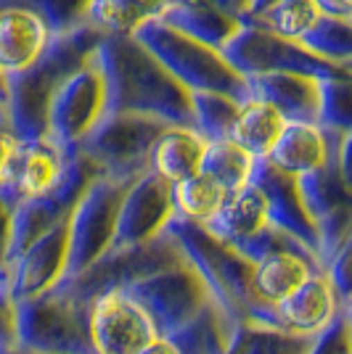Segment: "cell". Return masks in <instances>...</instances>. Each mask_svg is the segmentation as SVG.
<instances>
[{"mask_svg":"<svg viewBox=\"0 0 352 354\" xmlns=\"http://www.w3.org/2000/svg\"><path fill=\"white\" fill-rule=\"evenodd\" d=\"M93 59L106 88V114H132L157 119L167 127H191V93L132 35H103Z\"/></svg>","mask_w":352,"mask_h":354,"instance_id":"obj_1","label":"cell"},{"mask_svg":"<svg viewBox=\"0 0 352 354\" xmlns=\"http://www.w3.org/2000/svg\"><path fill=\"white\" fill-rule=\"evenodd\" d=\"M103 32L98 27H80L72 35L53 37L40 61L19 77L8 80L6 93V117L8 130L21 143L45 140L48 135V104L53 93L69 80L77 69H82L98 50Z\"/></svg>","mask_w":352,"mask_h":354,"instance_id":"obj_2","label":"cell"},{"mask_svg":"<svg viewBox=\"0 0 352 354\" xmlns=\"http://www.w3.org/2000/svg\"><path fill=\"white\" fill-rule=\"evenodd\" d=\"M167 233L177 241L186 259L206 283L212 301L231 323L252 320L270 325V310H263L252 296V262L212 238L204 227L173 220Z\"/></svg>","mask_w":352,"mask_h":354,"instance_id":"obj_3","label":"cell"},{"mask_svg":"<svg viewBox=\"0 0 352 354\" xmlns=\"http://www.w3.org/2000/svg\"><path fill=\"white\" fill-rule=\"evenodd\" d=\"M132 37L188 93H220L238 104L247 101V82L228 66L220 50L170 30L159 19L141 24Z\"/></svg>","mask_w":352,"mask_h":354,"instance_id":"obj_4","label":"cell"},{"mask_svg":"<svg viewBox=\"0 0 352 354\" xmlns=\"http://www.w3.org/2000/svg\"><path fill=\"white\" fill-rule=\"evenodd\" d=\"M16 352L21 354H93L88 307L59 286L35 299L16 301Z\"/></svg>","mask_w":352,"mask_h":354,"instance_id":"obj_5","label":"cell"},{"mask_svg":"<svg viewBox=\"0 0 352 354\" xmlns=\"http://www.w3.org/2000/svg\"><path fill=\"white\" fill-rule=\"evenodd\" d=\"M161 124L157 119L132 117V114H106L93 127V133L77 146L101 175L114 180H138L148 172L151 148L159 140Z\"/></svg>","mask_w":352,"mask_h":354,"instance_id":"obj_6","label":"cell"},{"mask_svg":"<svg viewBox=\"0 0 352 354\" xmlns=\"http://www.w3.org/2000/svg\"><path fill=\"white\" fill-rule=\"evenodd\" d=\"M220 53L241 80L265 77V74H305L315 80H328L339 74H350L347 69L315 59L299 43L279 37L252 21H241L238 32Z\"/></svg>","mask_w":352,"mask_h":354,"instance_id":"obj_7","label":"cell"},{"mask_svg":"<svg viewBox=\"0 0 352 354\" xmlns=\"http://www.w3.org/2000/svg\"><path fill=\"white\" fill-rule=\"evenodd\" d=\"M186 259L183 249L177 246V241L167 230L159 238L130 246V249L106 251L98 262H93L88 270H82L80 275L64 278L56 286L64 288L74 301H80L82 307H88L98 294L109 288H125L130 283L141 281L146 275H154L164 267L180 265Z\"/></svg>","mask_w":352,"mask_h":354,"instance_id":"obj_8","label":"cell"},{"mask_svg":"<svg viewBox=\"0 0 352 354\" xmlns=\"http://www.w3.org/2000/svg\"><path fill=\"white\" fill-rule=\"evenodd\" d=\"M125 291L151 317L157 336H170L183 330L212 304L206 283L188 259L130 283L125 286Z\"/></svg>","mask_w":352,"mask_h":354,"instance_id":"obj_9","label":"cell"},{"mask_svg":"<svg viewBox=\"0 0 352 354\" xmlns=\"http://www.w3.org/2000/svg\"><path fill=\"white\" fill-rule=\"evenodd\" d=\"M127 185H130L127 180L98 175L80 196V201L69 214V254H67L64 278L80 275L112 249L119 204Z\"/></svg>","mask_w":352,"mask_h":354,"instance_id":"obj_10","label":"cell"},{"mask_svg":"<svg viewBox=\"0 0 352 354\" xmlns=\"http://www.w3.org/2000/svg\"><path fill=\"white\" fill-rule=\"evenodd\" d=\"M106 117V88L96 59L64 80L48 104V135L53 146L72 153Z\"/></svg>","mask_w":352,"mask_h":354,"instance_id":"obj_11","label":"cell"},{"mask_svg":"<svg viewBox=\"0 0 352 354\" xmlns=\"http://www.w3.org/2000/svg\"><path fill=\"white\" fill-rule=\"evenodd\" d=\"M101 172L80 151L67 153V169H64V177H61L59 185L48 196H43V198L21 201V204L14 207V214H11V241H8V265L27 246H32L43 233H48L51 227H56L59 222L69 220L74 204L80 201V196L85 193V188Z\"/></svg>","mask_w":352,"mask_h":354,"instance_id":"obj_12","label":"cell"},{"mask_svg":"<svg viewBox=\"0 0 352 354\" xmlns=\"http://www.w3.org/2000/svg\"><path fill=\"white\" fill-rule=\"evenodd\" d=\"M157 328L125 288H109L88 304V341L93 354H141Z\"/></svg>","mask_w":352,"mask_h":354,"instance_id":"obj_13","label":"cell"},{"mask_svg":"<svg viewBox=\"0 0 352 354\" xmlns=\"http://www.w3.org/2000/svg\"><path fill=\"white\" fill-rule=\"evenodd\" d=\"M170 222H173L170 183H164L154 172H143L138 180H132L122 196L117 230H114V241H112L109 251L148 243V241L159 238Z\"/></svg>","mask_w":352,"mask_h":354,"instance_id":"obj_14","label":"cell"},{"mask_svg":"<svg viewBox=\"0 0 352 354\" xmlns=\"http://www.w3.org/2000/svg\"><path fill=\"white\" fill-rule=\"evenodd\" d=\"M69 220L59 222L8 265V294L14 301L35 299L51 291L67 275Z\"/></svg>","mask_w":352,"mask_h":354,"instance_id":"obj_15","label":"cell"},{"mask_svg":"<svg viewBox=\"0 0 352 354\" xmlns=\"http://www.w3.org/2000/svg\"><path fill=\"white\" fill-rule=\"evenodd\" d=\"M249 183L257 185L263 193L265 207H267V222L276 230L294 238L299 246H305L318 262V233H315V225H313L308 209L299 198L297 180L279 172L273 164L263 159V162L254 164Z\"/></svg>","mask_w":352,"mask_h":354,"instance_id":"obj_16","label":"cell"},{"mask_svg":"<svg viewBox=\"0 0 352 354\" xmlns=\"http://www.w3.org/2000/svg\"><path fill=\"white\" fill-rule=\"evenodd\" d=\"M51 43L45 21L32 8L16 0L0 6V74L6 80L32 69Z\"/></svg>","mask_w":352,"mask_h":354,"instance_id":"obj_17","label":"cell"},{"mask_svg":"<svg viewBox=\"0 0 352 354\" xmlns=\"http://www.w3.org/2000/svg\"><path fill=\"white\" fill-rule=\"evenodd\" d=\"M350 304L339 299L326 272H315L305 286L270 310V325L297 336H318Z\"/></svg>","mask_w":352,"mask_h":354,"instance_id":"obj_18","label":"cell"},{"mask_svg":"<svg viewBox=\"0 0 352 354\" xmlns=\"http://www.w3.org/2000/svg\"><path fill=\"white\" fill-rule=\"evenodd\" d=\"M323 272L315 257L302 246L267 251L257 262H252V296L263 310H273L283 299Z\"/></svg>","mask_w":352,"mask_h":354,"instance_id":"obj_19","label":"cell"},{"mask_svg":"<svg viewBox=\"0 0 352 354\" xmlns=\"http://www.w3.org/2000/svg\"><path fill=\"white\" fill-rule=\"evenodd\" d=\"M64 169H67V153L59 151L51 140L21 143L11 180L0 193L14 207L21 201L43 198L61 183Z\"/></svg>","mask_w":352,"mask_h":354,"instance_id":"obj_20","label":"cell"},{"mask_svg":"<svg viewBox=\"0 0 352 354\" xmlns=\"http://www.w3.org/2000/svg\"><path fill=\"white\" fill-rule=\"evenodd\" d=\"M247 82V98L273 106L286 122L318 124L321 111V80L305 74H265Z\"/></svg>","mask_w":352,"mask_h":354,"instance_id":"obj_21","label":"cell"},{"mask_svg":"<svg viewBox=\"0 0 352 354\" xmlns=\"http://www.w3.org/2000/svg\"><path fill=\"white\" fill-rule=\"evenodd\" d=\"M328 156H331V135L321 124L286 122L279 143L273 146L265 162H270L279 172L297 180V177L321 169L328 162Z\"/></svg>","mask_w":352,"mask_h":354,"instance_id":"obj_22","label":"cell"},{"mask_svg":"<svg viewBox=\"0 0 352 354\" xmlns=\"http://www.w3.org/2000/svg\"><path fill=\"white\" fill-rule=\"evenodd\" d=\"M157 19L170 30L215 50H222L241 27L238 19L222 14L220 8L209 6L204 0H167V6L161 8Z\"/></svg>","mask_w":352,"mask_h":354,"instance_id":"obj_23","label":"cell"},{"mask_svg":"<svg viewBox=\"0 0 352 354\" xmlns=\"http://www.w3.org/2000/svg\"><path fill=\"white\" fill-rule=\"evenodd\" d=\"M206 140L193 127H164L159 140L151 148L148 172L159 175L164 183L175 185L180 180L199 175L204 162Z\"/></svg>","mask_w":352,"mask_h":354,"instance_id":"obj_24","label":"cell"},{"mask_svg":"<svg viewBox=\"0 0 352 354\" xmlns=\"http://www.w3.org/2000/svg\"><path fill=\"white\" fill-rule=\"evenodd\" d=\"M265 227H270L267 222V207L257 185H244L241 191L228 196L225 207L218 212V217L206 225L204 230L212 238H218L225 246H241L260 236Z\"/></svg>","mask_w":352,"mask_h":354,"instance_id":"obj_25","label":"cell"},{"mask_svg":"<svg viewBox=\"0 0 352 354\" xmlns=\"http://www.w3.org/2000/svg\"><path fill=\"white\" fill-rule=\"evenodd\" d=\"M283 127H286V119L273 106L263 104L257 98H247L238 104V114H236L228 138L236 146L244 148L252 159L263 162L279 143Z\"/></svg>","mask_w":352,"mask_h":354,"instance_id":"obj_26","label":"cell"},{"mask_svg":"<svg viewBox=\"0 0 352 354\" xmlns=\"http://www.w3.org/2000/svg\"><path fill=\"white\" fill-rule=\"evenodd\" d=\"M231 193L222 188L218 180L209 175H193L188 180H180L170 185V198H173V220L206 227L218 217V212L225 207Z\"/></svg>","mask_w":352,"mask_h":354,"instance_id":"obj_27","label":"cell"},{"mask_svg":"<svg viewBox=\"0 0 352 354\" xmlns=\"http://www.w3.org/2000/svg\"><path fill=\"white\" fill-rule=\"evenodd\" d=\"M313 341L315 336H297L276 325L241 320L231 325L220 354H310Z\"/></svg>","mask_w":352,"mask_h":354,"instance_id":"obj_28","label":"cell"},{"mask_svg":"<svg viewBox=\"0 0 352 354\" xmlns=\"http://www.w3.org/2000/svg\"><path fill=\"white\" fill-rule=\"evenodd\" d=\"M299 45L315 59L326 61L339 69H352V19L321 16L302 37Z\"/></svg>","mask_w":352,"mask_h":354,"instance_id":"obj_29","label":"cell"},{"mask_svg":"<svg viewBox=\"0 0 352 354\" xmlns=\"http://www.w3.org/2000/svg\"><path fill=\"white\" fill-rule=\"evenodd\" d=\"M167 0H93L90 24L103 35H132L161 14Z\"/></svg>","mask_w":352,"mask_h":354,"instance_id":"obj_30","label":"cell"},{"mask_svg":"<svg viewBox=\"0 0 352 354\" xmlns=\"http://www.w3.org/2000/svg\"><path fill=\"white\" fill-rule=\"evenodd\" d=\"M254 164H257V159H252L244 148L236 146L231 138H225V140L206 143L202 175H209L212 180H218L228 193H236L244 185H249Z\"/></svg>","mask_w":352,"mask_h":354,"instance_id":"obj_31","label":"cell"},{"mask_svg":"<svg viewBox=\"0 0 352 354\" xmlns=\"http://www.w3.org/2000/svg\"><path fill=\"white\" fill-rule=\"evenodd\" d=\"M321 11L313 0H276L270 6H265L263 11L247 16L244 21H252L263 30L273 32L279 37L299 43V37L321 19Z\"/></svg>","mask_w":352,"mask_h":354,"instance_id":"obj_32","label":"cell"},{"mask_svg":"<svg viewBox=\"0 0 352 354\" xmlns=\"http://www.w3.org/2000/svg\"><path fill=\"white\" fill-rule=\"evenodd\" d=\"M238 114V101L220 95V93H191V127L204 138L225 140L231 135L234 119Z\"/></svg>","mask_w":352,"mask_h":354,"instance_id":"obj_33","label":"cell"},{"mask_svg":"<svg viewBox=\"0 0 352 354\" xmlns=\"http://www.w3.org/2000/svg\"><path fill=\"white\" fill-rule=\"evenodd\" d=\"M16 3L27 6L40 16L51 37H64L90 24L93 0H16Z\"/></svg>","mask_w":352,"mask_h":354,"instance_id":"obj_34","label":"cell"},{"mask_svg":"<svg viewBox=\"0 0 352 354\" xmlns=\"http://www.w3.org/2000/svg\"><path fill=\"white\" fill-rule=\"evenodd\" d=\"M350 74H339L321 80V111H318V124L331 133H350Z\"/></svg>","mask_w":352,"mask_h":354,"instance_id":"obj_35","label":"cell"},{"mask_svg":"<svg viewBox=\"0 0 352 354\" xmlns=\"http://www.w3.org/2000/svg\"><path fill=\"white\" fill-rule=\"evenodd\" d=\"M310 354H352L350 307L339 312L337 317H334V323L315 336L313 346H310Z\"/></svg>","mask_w":352,"mask_h":354,"instance_id":"obj_36","label":"cell"},{"mask_svg":"<svg viewBox=\"0 0 352 354\" xmlns=\"http://www.w3.org/2000/svg\"><path fill=\"white\" fill-rule=\"evenodd\" d=\"M16 349V301L8 288H0V354H14Z\"/></svg>","mask_w":352,"mask_h":354,"instance_id":"obj_37","label":"cell"},{"mask_svg":"<svg viewBox=\"0 0 352 354\" xmlns=\"http://www.w3.org/2000/svg\"><path fill=\"white\" fill-rule=\"evenodd\" d=\"M14 204L0 193V288H8V241H11Z\"/></svg>","mask_w":352,"mask_h":354,"instance_id":"obj_38","label":"cell"},{"mask_svg":"<svg viewBox=\"0 0 352 354\" xmlns=\"http://www.w3.org/2000/svg\"><path fill=\"white\" fill-rule=\"evenodd\" d=\"M19 146H21V140H19L8 127H0V191H3V188L8 185V180H11L16 156H19Z\"/></svg>","mask_w":352,"mask_h":354,"instance_id":"obj_39","label":"cell"},{"mask_svg":"<svg viewBox=\"0 0 352 354\" xmlns=\"http://www.w3.org/2000/svg\"><path fill=\"white\" fill-rule=\"evenodd\" d=\"M204 3L220 8L222 14L234 16L238 21H244V19L252 14V0H204Z\"/></svg>","mask_w":352,"mask_h":354,"instance_id":"obj_40","label":"cell"},{"mask_svg":"<svg viewBox=\"0 0 352 354\" xmlns=\"http://www.w3.org/2000/svg\"><path fill=\"white\" fill-rule=\"evenodd\" d=\"M323 16H337V19H352L350 0H313Z\"/></svg>","mask_w":352,"mask_h":354,"instance_id":"obj_41","label":"cell"},{"mask_svg":"<svg viewBox=\"0 0 352 354\" xmlns=\"http://www.w3.org/2000/svg\"><path fill=\"white\" fill-rule=\"evenodd\" d=\"M270 3H276V0H252V14L263 11L265 6H270ZM252 14H249V16H252Z\"/></svg>","mask_w":352,"mask_h":354,"instance_id":"obj_42","label":"cell"},{"mask_svg":"<svg viewBox=\"0 0 352 354\" xmlns=\"http://www.w3.org/2000/svg\"><path fill=\"white\" fill-rule=\"evenodd\" d=\"M6 93H8V80L0 74V101H3V104H6Z\"/></svg>","mask_w":352,"mask_h":354,"instance_id":"obj_43","label":"cell"},{"mask_svg":"<svg viewBox=\"0 0 352 354\" xmlns=\"http://www.w3.org/2000/svg\"><path fill=\"white\" fill-rule=\"evenodd\" d=\"M0 127H8V117H6V104L0 101Z\"/></svg>","mask_w":352,"mask_h":354,"instance_id":"obj_44","label":"cell"},{"mask_svg":"<svg viewBox=\"0 0 352 354\" xmlns=\"http://www.w3.org/2000/svg\"><path fill=\"white\" fill-rule=\"evenodd\" d=\"M6 3H8V0H0V6H6Z\"/></svg>","mask_w":352,"mask_h":354,"instance_id":"obj_45","label":"cell"},{"mask_svg":"<svg viewBox=\"0 0 352 354\" xmlns=\"http://www.w3.org/2000/svg\"><path fill=\"white\" fill-rule=\"evenodd\" d=\"M16 354H21V352H16Z\"/></svg>","mask_w":352,"mask_h":354,"instance_id":"obj_46","label":"cell"}]
</instances>
